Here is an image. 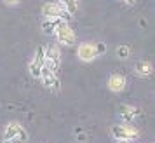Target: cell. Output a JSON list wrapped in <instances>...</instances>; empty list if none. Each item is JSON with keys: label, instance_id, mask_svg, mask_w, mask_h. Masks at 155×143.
<instances>
[{"label": "cell", "instance_id": "1", "mask_svg": "<svg viewBox=\"0 0 155 143\" xmlns=\"http://www.w3.org/2000/svg\"><path fill=\"white\" fill-rule=\"evenodd\" d=\"M44 66H47L49 70L58 73L59 66H61V54H59L58 45L51 44L47 47H44Z\"/></svg>", "mask_w": 155, "mask_h": 143}, {"label": "cell", "instance_id": "2", "mask_svg": "<svg viewBox=\"0 0 155 143\" xmlns=\"http://www.w3.org/2000/svg\"><path fill=\"white\" fill-rule=\"evenodd\" d=\"M4 140L21 143V141H26L28 140V133H26V129L23 128L21 124L11 122V124H7V128L4 131Z\"/></svg>", "mask_w": 155, "mask_h": 143}, {"label": "cell", "instance_id": "3", "mask_svg": "<svg viewBox=\"0 0 155 143\" xmlns=\"http://www.w3.org/2000/svg\"><path fill=\"white\" fill-rule=\"evenodd\" d=\"M42 12H44L45 18H58V19H61V21H68L71 18V14L61 5V4H54V2L44 4Z\"/></svg>", "mask_w": 155, "mask_h": 143}, {"label": "cell", "instance_id": "4", "mask_svg": "<svg viewBox=\"0 0 155 143\" xmlns=\"http://www.w3.org/2000/svg\"><path fill=\"white\" fill-rule=\"evenodd\" d=\"M56 37H58V40L63 44V45H75V32L70 28V25L66 21H61L59 25H58V28H56Z\"/></svg>", "mask_w": 155, "mask_h": 143}, {"label": "cell", "instance_id": "5", "mask_svg": "<svg viewBox=\"0 0 155 143\" xmlns=\"http://www.w3.org/2000/svg\"><path fill=\"white\" fill-rule=\"evenodd\" d=\"M38 79L42 80V84L47 87V89H52L54 93H59V91H61V84H59V79H58V73L52 72V70H49L47 66L42 68Z\"/></svg>", "mask_w": 155, "mask_h": 143}, {"label": "cell", "instance_id": "6", "mask_svg": "<svg viewBox=\"0 0 155 143\" xmlns=\"http://www.w3.org/2000/svg\"><path fill=\"white\" fill-rule=\"evenodd\" d=\"M112 135L115 140H134L138 136V129L126 126V124H119V126H113L112 128Z\"/></svg>", "mask_w": 155, "mask_h": 143}, {"label": "cell", "instance_id": "7", "mask_svg": "<svg viewBox=\"0 0 155 143\" xmlns=\"http://www.w3.org/2000/svg\"><path fill=\"white\" fill-rule=\"evenodd\" d=\"M44 68V45H38L33 54V59L30 61V73L33 77H38Z\"/></svg>", "mask_w": 155, "mask_h": 143}, {"label": "cell", "instance_id": "8", "mask_svg": "<svg viewBox=\"0 0 155 143\" xmlns=\"http://www.w3.org/2000/svg\"><path fill=\"white\" fill-rule=\"evenodd\" d=\"M77 54L82 61H92L94 58H98V51H96V45L94 44H80L77 49Z\"/></svg>", "mask_w": 155, "mask_h": 143}, {"label": "cell", "instance_id": "9", "mask_svg": "<svg viewBox=\"0 0 155 143\" xmlns=\"http://www.w3.org/2000/svg\"><path fill=\"white\" fill-rule=\"evenodd\" d=\"M124 87H126V79L122 75H117V73L110 75V79H108V89L110 91L120 93V91H124Z\"/></svg>", "mask_w": 155, "mask_h": 143}, {"label": "cell", "instance_id": "10", "mask_svg": "<svg viewBox=\"0 0 155 143\" xmlns=\"http://www.w3.org/2000/svg\"><path fill=\"white\" fill-rule=\"evenodd\" d=\"M138 115V108L134 107H129V105H124V107L120 108V119L124 122H131L134 121V117Z\"/></svg>", "mask_w": 155, "mask_h": 143}, {"label": "cell", "instance_id": "11", "mask_svg": "<svg viewBox=\"0 0 155 143\" xmlns=\"http://www.w3.org/2000/svg\"><path fill=\"white\" fill-rule=\"evenodd\" d=\"M59 23H61V19H58V18H47V19H45V21L42 23V30H44V33H47V35L54 33Z\"/></svg>", "mask_w": 155, "mask_h": 143}, {"label": "cell", "instance_id": "12", "mask_svg": "<svg viewBox=\"0 0 155 143\" xmlns=\"http://www.w3.org/2000/svg\"><path fill=\"white\" fill-rule=\"evenodd\" d=\"M152 72H153V66H152V63H148V61H140V63L136 65V73L141 75V77H148Z\"/></svg>", "mask_w": 155, "mask_h": 143}, {"label": "cell", "instance_id": "13", "mask_svg": "<svg viewBox=\"0 0 155 143\" xmlns=\"http://www.w3.org/2000/svg\"><path fill=\"white\" fill-rule=\"evenodd\" d=\"M58 4H61V5H63V7L66 9L71 16L77 12V7H78V5H77V0H58Z\"/></svg>", "mask_w": 155, "mask_h": 143}, {"label": "cell", "instance_id": "14", "mask_svg": "<svg viewBox=\"0 0 155 143\" xmlns=\"http://www.w3.org/2000/svg\"><path fill=\"white\" fill-rule=\"evenodd\" d=\"M129 54H131V49H129L127 45H119V47H117V56H119L120 59H126Z\"/></svg>", "mask_w": 155, "mask_h": 143}, {"label": "cell", "instance_id": "15", "mask_svg": "<svg viewBox=\"0 0 155 143\" xmlns=\"http://www.w3.org/2000/svg\"><path fill=\"white\" fill-rule=\"evenodd\" d=\"M94 45H96V51H98V56L99 54H103V52L106 51V45L103 42H98V44H94Z\"/></svg>", "mask_w": 155, "mask_h": 143}, {"label": "cell", "instance_id": "16", "mask_svg": "<svg viewBox=\"0 0 155 143\" xmlns=\"http://www.w3.org/2000/svg\"><path fill=\"white\" fill-rule=\"evenodd\" d=\"M5 4H9V5H16V4H19V0H5Z\"/></svg>", "mask_w": 155, "mask_h": 143}, {"label": "cell", "instance_id": "17", "mask_svg": "<svg viewBox=\"0 0 155 143\" xmlns=\"http://www.w3.org/2000/svg\"><path fill=\"white\" fill-rule=\"evenodd\" d=\"M117 143H131L129 140H117Z\"/></svg>", "mask_w": 155, "mask_h": 143}, {"label": "cell", "instance_id": "18", "mask_svg": "<svg viewBox=\"0 0 155 143\" xmlns=\"http://www.w3.org/2000/svg\"><path fill=\"white\" fill-rule=\"evenodd\" d=\"M2 143H18V141H9V140H4Z\"/></svg>", "mask_w": 155, "mask_h": 143}, {"label": "cell", "instance_id": "19", "mask_svg": "<svg viewBox=\"0 0 155 143\" xmlns=\"http://www.w3.org/2000/svg\"><path fill=\"white\" fill-rule=\"evenodd\" d=\"M127 4H133V2H136V0H126Z\"/></svg>", "mask_w": 155, "mask_h": 143}]
</instances>
